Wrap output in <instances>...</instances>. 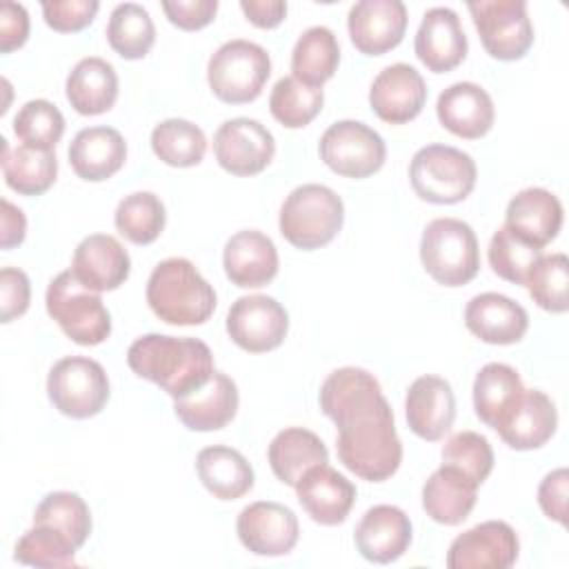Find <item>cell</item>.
<instances>
[{"mask_svg":"<svg viewBox=\"0 0 569 569\" xmlns=\"http://www.w3.org/2000/svg\"><path fill=\"white\" fill-rule=\"evenodd\" d=\"M129 369L158 385L173 400L189 396L213 376L211 349L198 338L147 333L127 351Z\"/></svg>","mask_w":569,"mask_h":569,"instance_id":"1","label":"cell"},{"mask_svg":"<svg viewBox=\"0 0 569 569\" xmlns=\"http://www.w3.org/2000/svg\"><path fill=\"white\" fill-rule=\"evenodd\" d=\"M336 427V451L345 469L369 482H382L398 471L402 442L396 433L393 411L387 398L342 418Z\"/></svg>","mask_w":569,"mask_h":569,"instance_id":"2","label":"cell"},{"mask_svg":"<svg viewBox=\"0 0 569 569\" xmlns=\"http://www.w3.org/2000/svg\"><path fill=\"white\" fill-rule=\"evenodd\" d=\"M147 305L167 325L193 327L211 318L216 291L191 260L167 258L149 276Z\"/></svg>","mask_w":569,"mask_h":569,"instance_id":"3","label":"cell"},{"mask_svg":"<svg viewBox=\"0 0 569 569\" xmlns=\"http://www.w3.org/2000/svg\"><path fill=\"white\" fill-rule=\"evenodd\" d=\"M345 204L325 184L296 187L280 207L278 227L282 238L296 249L311 251L329 244L342 229Z\"/></svg>","mask_w":569,"mask_h":569,"instance_id":"4","label":"cell"},{"mask_svg":"<svg viewBox=\"0 0 569 569\" xmlns=\"http://www.w3.org/2000/svg\"><path fill=\"white\" fill-rule=\"evenodd\" d=\"M420 260L438 284L471 282L480 271V249L471 224L458 218L431 220L420 238Z\"/></svg>","mask_w":569,"mask_h":569,"instance_id":"5","label":"cell"},{"mask_svg":"<svg viewBox=\"0 0 569 569\" xmlns=\"http://www.w3.org/2000/svg\"><path fill=\"white\" fill-rule=\"evenodd\" d=\"M476 178L473 158L449 144H427L413 153L409 164L411 189L433 204L462 202L473 191Z\"/></svg>","mask_w":569,"mask_h":569,"instance_id":"6","label":"cell"},{"mask_svg":"<svg viewBox=\"0 0 569 569\" xmlns=\"http://www.w3.org/2000/svg\"><path fill=\"white\" fill-rule=\"evenodd\" d=\"M47 313L76 345L93 347L109 338L111 316L100 293L78 282L71 269L58 273L47 287Z\"/></svg>","mask_w":569,"mask_h":569,"instance_id":"7","label":"cell"},{"mask_svg":"<svg viewBox=\"0 0 569 569\" xmlns=\"http://www.w3.org/2000/svg\"><path fill=\"white\" fill-rule=\"evenodd\" d=\"M271 76V58L251 40H229L216 49L207 64L213 96L227 104L253 102Z\"/></svg>","mask_w":569,"mask_h":569,"instance_id":"8","label":"cell"},{"mask_svg":"<svg viewBox=\"0 0 569 569\" xmlns=\"http://www.w3.org/2000/svg\"><path fill=\"white\" fill-rule=\"evenodd\" d=\"M109 378L100 362L87 356L60 358L47 376V396L53 407L76 420L98 416L109 400Z\"/></svg>","mask_w":569,"mask_h":569,"instance_id":"9","label":"cell"},{"mask_svg":"<svg viewBox=\"0 0 569 569\" xmlns=\"http://www.w3.org/2000/svg\"><path fill=\"white\" fill-rule=\"evenodd\" d=\"M322 162L345 178H369L387 158V144L378 131L358 120H338L320 138Z\"/></svg>","mask_w":569,"mask_h":569,"instance_id":"10","label":"cell"},{"mask_svg":"<svg viewBox=\"0 0 569 569\" xmlns=\"http://www.w3.org/2000/svg\"><path fill=\"white\" fill-rule=\"evenodd\" d=\"M485 51L496 60H520L533 44V27L525 0L469 2Z\"/></svg>","mask_w":569,"mask_h":569,"instance_id":"11","label":"cell"},{"mask_svg":"<svg viewBox=\"0 0 569 569\" xmlns=\"http://www.w3.org/2000/svg\"><path fill=\"white\" fill-rule=\"evenodd\" d=\"M289 331L284 307L262 293L238 298L227 313L229 338L249 353H264L282 345Z\"/></svg>","mask_w":569,"mask_h":569,"instance_id":"12","label":"cell"},{"mask_svg":"<svg viewBox=\"0 0 569 569\" xmlns=\"http://www.w3.org/2000/svg\"><path fill=\"white\" fill-rule=\"evenodd\" d=\"M218 164L233 176H256L273 160L276 140L271 131L253 118H231L213 136Z\"/></svg>","mask_w":569,"mask_h":569,"instance_id":"13","label":"cell"},{"mask_svg":"<svg viewBox=\"0 0 569 569\" xmlns=\"http://www.w3.org/2000/svg\"><path fill=\"white\" fill-rule=\"evenodd\" d=\"M520 542L502 520L480 522L453 538L447 551L449 569H507L518 560Z\"/></svg>","mask_w":569,"mask_h":569,"instance_id":"14","label":"cell"},{"mask_svg":"<svg viewBox=\"0 0 569 569\" xmlns=\"http://www.w3.org/2000/svg\"><path fill=\"white\" fill-rule=\"evenodd\" d=\"M236 531L242 547L256 556H287L298 542V518L280 502L258 500L238 513Z\"/></svg>","mask_w":569,"mask_h":569,"instance_id":"15","label":"cell"},{"mask_svg":"<svg viewBox=\"0 0 569 569\" xmlns=\"http://www.w3.org/2000/svg\"><path fill=\"white\" fill-rule=\"evenodd\" d=\"M347 29L365 56H382L400 44L407 29V7L400 0H360L349 9Z\"/></svg>","mask_w":569,"mask_h":569,"instance_id":"16","label":"cell"},{"mask_svg":"<svg viewBox=\"0 0 569 569\" xmlns=\"http://www.w3.org/2000/svg\"><path fill=\"white\" fill-rule=\"evenodd\" d=\"M427 102V84L422 76L405 62L385 67L371 82L369 104L373 113L389 124L413 120Z\"/></svg>","mask_w":569,"mask_h":569,"instance_id":"17","label":"cell"},{"mask_svg":"<svg viewBox=\"0 0 569 569\" xmlns=\"http://www.w3.org/2000/svg\"><path fill=\"white\" fill-rule=\"evenodd\" d=\"M405 416L409 429L429 442L440 440L456 420V396L451 385L440 376L416 378L405 398Z\"/></svg>","mask_w":569,"mask_h":569,"instance_id":"18","label":"cell"},{"mask_svg":"<svg viewBox=\"0 0 569 569\" xmlns=\"http://www.w3.org/2000/svg\"><path fill=\"white\" fill-rule=\"evenodd\" d=\"M296 496L313 522L333 527L347 520L356 502V487L325 462L302 473L296 482Z\"/></svg>","mask_w":569,"mask_h":569,"instance_id":"19","label":"cell"},{"mask_svg":"<svg viewBox=\"0 0 569 569\" xmlns=\"http://www.w3.org/2000/svg\"><path fill=\"white\" fill-rule=\"evenodd\" d=\"M413 49L418 60L433 73L456 69L467 56V36L458 13L449 7L427 9L416 31Z\"/></svg>","mask_w":569,"mask_h":569,"instance_id":"20","label":"cell"},{"mask_svg":"<svg viewBox=\"0 0 569 569\" xmlns=\"http://www.w3.org/2000/svg\"><path fill=\"white\" fill-rule=\"evenodd\" d=\"M129 271L131 258L113 236L91 233L73 251L71 273L96 293L118 289L129 278Z\"/></svg>","mask_w":569,"mask_h":569,"instance_id":"21","label":"cell"},{"mask_svg":"<svg viewBox=\"0 0 569 569\" xmlns=\"http://www.w3.org/2000/svg\"><path fill=\"white\" fill-rule=\"evenodd\" d=\"M353 540L365 560L378 565L393 562L411 545L409 516L396 505H376L356 525Z\"/></svg>","mask_w":569,"mask_h":569,"instance_id":"22","label":"cell"},{"mask_svg":"<svg viewBox=\"0 0 569 569\" xmlns=\"http://www.w3.org/2000/svg\"><path fill=\"white\" fill-rule=\"evenodd\" d=\"M558 427L553 400L540 389H525L516 405L496 425L498 436L516 451L542 447Z\"/></svg>","mask_w":569,"mask_h":569,"instance_id":"23","label":"cell"},{"mask_svg":"<svg viewBox=\"0 0 569 569\" xmlns=\"http://www.w3.org/2000/svg\"><path fill=\"white\" fill-rule=\"evenodd\" d=\"M227 278L240 289L269 284L278 273V249L269 236L256 229L233 233L222 251Z\"/></svg>","mask_w":569,"mask_h":569,"instance_id":"24","label":"cell"},{"mask_svg":"<svg viewBox=\"0 0 569 569\" xmlns=\"http://www.w3.org/2000/svg\"><path fill=\"white\" fill-rule=\"evenodd\" d=\"M465 325L487 345H513L527 333L529 316L525 307L509 296L485 291L467 302Z\"/></svg>","mask_w":569,"mask_h":569,"instance_id":"25","label":"cell"},{"mask_svg":"<svg viewBox=\"0 0 569 569\" xmlns=\"http://www.w3.org/2000/svg\"><path fill=\"white\" fill-rule=\"evenodd\" d=\"M238 400L236 382L227 373L213 371L202 387L173 400V413L191 431H218L236 418Z\"/></svg>","mask_w":569,"mask_h":569,"instance_id":"26","label":"cell"},{"mask_svg":"<svg viewBox=\"0 0 569 569\" xmlns=\"http://www.w3.org/2000/svg\"><path fill=\"white\" fill-rule=\"evenodd\" d=\"M440 124L458 138L476 140L489 133L496 120L491 96L476 82H453L436 102Z\"/></svg>","mask_w":569,"mask_h":569,"instance_id":"27","label":"cell"},{"mask_svg":"<svg viewBox=\"0 0 569 569\" xmlns=\"http://www.w3.org/2000/svg\"><path fill=\"white\" fill-rule=\"evenodd\" d=\"M505 227L529 244L545 249L562 227V204L549 189H522L507 204Z\"/></svg>","mask_w":569,"mask_h":569,"instance_id":"28","label":"cell"},{"mask_svg":"<svg viewBox=\"0 0 569 569\" xmlns=\"http://www.w3.org/2000/svg\"><path fill=\"white\" fill-rule=\"evenodd\" d=\"M127 160V142L113 127L80 129L69 144V164L78 178L102 182L118 173Z\"/></svg>","mask_w":569,"mask_h":569,"instance_id":"29","label":"cell"},{"mask_svg":"<svg viewBox=\"0 0 569 569\" xmlns=\"http://www.w3.org/2000/svg\"><path fill=\"white\" fill-rule=\"evenodd\" d=\"M478 485L458 467H438L422 487V509L433 522L453 527L469 518L476 507Z\"/></svg>","mask_w":569,"mask_h":569,"instance_id":"30","label":"cell"},{"mask_svg":"<svg viewBox=\"0 0 569 569\" xmlns=\"http://www.w3.org/2000/svg\"><path fill=\"white\" fill-rule=\"evenodd\" d=\"M196 473L204 489L218 500H238L253 487L249 460L227 445L204 447L196 458Z\"/></svg>","mask_w":569,"mask_h":569,"instance_id":"31","label":"cell"},{"mask_svg":"<svg viewBox=\"0 0 569 569\" xmlns=\"http://www.w3.org/2000/svg\"><path fill=\"white\" fill-rule=\"evenodd\" d=\"M67 100L80 116H100L116 104L118 76L111 62L89 56L67 76Z\"/></svg>","mask_w":569,"mask_h":569,"instance_id":"32","label":"cell"},{"mask_svg":"<svg viewBox=\"0 0 569 569\" xmlns=\"http://www.w3.org/2000/svg\"><path fill=\"white\" fill-rule=\"evenodd\" d=\"M267 458L273 476L280 482L296 487L307 469L329 462V451L320 436H316L313 431L302 427H289L273 436L267 449Z\"/></svg>","mask_w":569,"mask_h":569,"instance_id":"33","label":"cell"},{"mask_svg":"<svg viewBox=\"0 0 569 569\" xmlns=\"http://www.w3.org/2000/svg\"><path fill=\"white\" fill-rule=\"evenodd\" d=\"M525 385L520 373L505 362L485 365L473 380V409L476 416L491 429L522 396Z\"/></svg>","mask_w":569,"mask_h":569,"instance_id":"34","label":"cell"},{"mask_svg":"<svg viewBox=\"0 0 569 569\" xmlns=\"http://www.w3.org/2000/svg\"><path fill=\"white\" fill-rule=\"evenodd\" d=\"M2 173L9 189L20 196H42L56 182L58 160L56 151L33 149L27 144H18L16 149L7 147L2 138Z\"/></svg>","mask_w":569,"mask_h":569,"instance_id":"35","label":"cell"},{"mask_svg":"<svg viewBox=\"0 0 569 569\" xmlns=\"http://www.w3.org/2000/svg\"><path fill=\"white\" fill-rule=\"evenodd\" d=\"M340 62V44L329 27L316 24L300 33L291 51V71L305 84L322 87Z\"/></svg>","mask_w":569,"mask_h":569,"instance_id":"36","label":"cell"},{"mask_svg":"<svg viewBox=\"0 0 569 569\" xmlns=\"http://www.w3.org/2000/svg\"><path fill=\"white\" fill-rule=\"evenodd\" d=\"M151 149L164 164L187 169L202 162L207 138L198 124L184 118H167L153 127Z\"/></svg>","mask_w":569,"mask_h":569,"instance_id":"37","label":"cell"},{"mask_svg":"<svg viewBox=\"0 0 569 569\" xmlns=\"http://www.w3.org/2000/svg\"><path fill=\"white\" fill-rule=\"evenodd\" d=\"M107 40L124 60L144 58L156 42V27L149 11L138 2L113 7L107 24Z\"/></svg>","mask_w":569,"mask_h":569,"instance_id":"38","label":"cell"},{"mask_svg":"<svg viewBox=\"0 0 569 569\" xmlns=\"http://www.w3.org/2000/svg\"><path fill=\"white\" fill-rule=\"evenodd\" d=\"M167 222L162 200L151 191H136L124 196L113 213V224L120 236L133 244L153 242Z\"/></svg>","mask_w":569,"mask_h":569,"instance_id":"39","label":"cell"},{"mask_svg":"<svg viewBox=\"0 0 569 569\" xmlns=\"http://www.w3.org/2000/svg\"><path fill=\"white\" fill-rule=\"evenodd\" d=\"M325 104L322 87H311L293 76L280 78L269 96L271 116L287 129L307 127Z\"/></svg>","mask_w":569,"mask_h":569,"instance_id":"40","label":"cell"},{"mask_svg":"<svg viewBox=\"0 0 569 569\" xmlns=\"http://www.w3.org/2000/svg\"><path fill=\"white\" fill-rule=\"evenodd\" d=\"M33 525H47L58 529L80 549L91 533V511L78 493L51 491L36 507Z\"/></svg>","mask_w":569,"mask_h":569,"instance_id":"41","label":"cell"},{"mask_svg":"<svg viewBox=\"0 0 569 569\" xmlns=\"http://www.w3.org/2000/svg\"><path fill=\"white\" fill-rule=\"evenodd\" d=\"M76 545L62 536L58 529L47 525H33L16 542L13 558L31 567H73L76 565Z\"/></svg>","mask_w":569,"mask_h":569,"instance_id":"42","label":"cell"},{"mask_svg":"<svg viewBox=\"0 0 569 569\" xmlns=\"http://www.w3.org/2000/svg\"><path fill=\"white\" fill-rule=\"evenodd\" d=\"M13 133L27 147L53 151L64 133V116L44 98L29 100L13 118Z\"/></svg>","mask_w":569,"mask_h":569,"instance_id":"43","label":"cell"},{"mask_svg":"<svg viewBox=\"0 0 569 569\" xmlns=\"http://www.w3.org/2000/svg\"><path fill=\"white\" fill-rule=\"evenodd\" d=\"M525 287L533 302L551 313H565L569 309L567 287H569V260L565 253L540 256L531 267Z\"/></svg>","mask_w":569,"mask_h":569,"instance_id":"44","label":"cell"},{"mask_svg":"<svg viewBox=\"0 0 569 569\" xmlns=\"http://www.w3.org/2000/svg\"><path fill=\"white\" fill-rule=\"evenodd\" d=\"M487 256L496 276L513 284H525L531 267L542 256V249L529 244L527 240H522L520 236H516L511 229L502 224L491 236Z\"/></svg>","mask_w":569,"mask_h":569,"instance_id":"45","label":"cell"},{"mask_svg":"<svg viewBox=\"0 0 569 569\" xmlns=\"http://www.w3.org/2000/svg\"><path fill=\"white\" fill-rule=\"evenodd\" d=\"M442 462L458 467L476 485H482L493 469V449L482 433L458 431L445 442Z\"/></svg>","mask_w":569,"mask_h":569,"instance_id":"46","label":"cell"},{"mask_svg":"<svg viewBox=\"0 0 569 569\" xmlns=\"http://www.w3.org/2000/svg\"><path fill=\"white\" fill-rule=\"evenodd\" d=\"M100 4L96 0H44L42 16L44 22L60 33H73L89 27L98 13Z\"/></svg>","mask_w":569,"mask_h":569,"instance_id":"47","label":"cell"},{"mask_svg":"<svg viewBox=\"0 0 569 569\" xmlns=\"http://www.w3.org/2000/svg\"><path fill=\"white\" fill-rule=\"evenodd\" d=\"M31 302V284L22 269L4 267L0 271V320L7 325L20 318Z\"/></svg>","mask_w":569,"mask_h":569,"instance_id":"48","label":"cell"},{"mask_svg":"<svg viewBox=\"0 0 569 569\" xmlns=\"http://www.w3.org/2000/svg\"><path fill=\"white\" fill-rule=\"evenodd\" d=\"M162 11L178 29L196 31L213 20L218 11V0H164Z\"/></svg>","mask_w":569,"mask_h":569,"instance_id":"49","label":"cell"},{"mask_svg":"<svg viewBox=\"0 0 569 569\" xmlns=\"http://www.w3.org/2000/svg\"><path fill=\"white\" fill-rule=\"evenodd\" d=\"M567 489H569V471L565 467L547 473L538 487V505L549 520L560 525L567 522Z\"/></svg>","mask_w":569,"mask_h":569,"instance_id":"50","label":"cell"},{"mask_svg":"<svg viewBox=\"0 0 569 569\" xmlns=\"http://www.w3.org/2000/svg\"><path fill=\"white\" fill-rule=\"evenodd\" d=\"M29 38V13L18 2L0 4V51L9 53Z\"/></svg>","mask_w":569,"mask_h":569,"instance_id":"51","label":"cell"},{"mask_svg":"<svg viewBox=\"0 0 569 569\" xmlns=\"http://www.w3.org/2000/svg\"><path fill=\"white\" fill-rule=\"evenodd\" d=\"M240 9L247 20L260 29H273L287 16L284 0H240Z\"/></svg>","mask_w":569,"mask_h":569,"instance_id":"52","label":"cell"},{"mask_svg":"<svg viewBox=\"0 0 569 569\" xmlns=\"http://www.w3.org/2000/svg\"><path fill=\"white\" fill-rule=\"evenodd\" d=\"M27 236V218L22 209L11 204L7 198H2V233H0V247L11 249L18 247Z\"/></svg>","mask_w":569,"mask_h":569,"instance_id":"53","label":"cell"}]
</instances>
